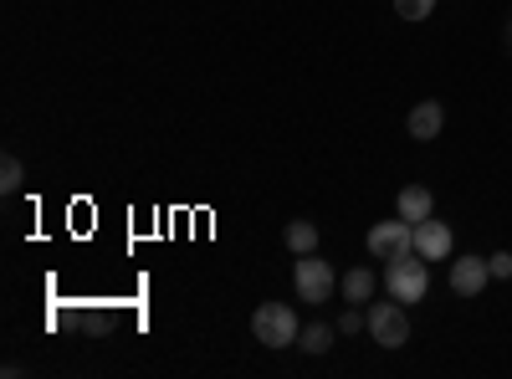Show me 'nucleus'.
<instances>
[{
  "label": "nucleus",
  "mask_w": 512,
  "mask_h": 379,
  "mask_svg": "<svg viewBox=\"0 0 512 379\" xmlns=\"http://www.w3.org/2000/svg\"><path fill=\"white\" fill-rule=\"evenodd\" d=\"M395 210L415 226V221H425V216H436V200H431V190H425V185H405L400 200H395Z\"/></svg>",
  "instance_id": "9"
},
{
  "label": "nucleus",
  "mask_w": 512,
  "mask_h": 379,
  "mask_svg": "<svg viewBox=\"0 0 512 379\" xmlns=\"http://www.w3.org/2000/svg\"><path fill=\"white\" fill-rule=\"evenodd\" d=\"M384 287H390V298H400V303H420L425 287H431V267H425L420 251H405V257L384 262Z\"/></svg>",
  "instance_id": "1"
},
{
  "label": "nucleus",
  "mask_w": 512,
  "mask_h": 379,
  "mask_svg": "<svg viewBox=\"0 0 512 379\" xmlns=\"http://www.w3.org/2000/svg\"><path fill=\"white\" fill-rule=\"evenodd\" d=\"M487 267H492L497 282H507V277H512V251H497V257H487Z\"/></svg>",
  "instance_id": "15"
},
{
  "label": "nucleus",
  "mask_w": 512,
  "mask_h": 379,
  "mask_svg": "<svg viewBox=\"0 0 512 379\" xmlns=\"http://www.w3.org/2000/svg\"><path fill=\"white\" fill-rule=\"evenodd\" d=\"M395 11H400V21H425L436 11V0H395Z\"/></svg>",
  "instance_id": "14"
},
{
  "label": "nucleus",
  "mask_w": 512,
  "mask_h": 379,
  "mask_svg": "<svg viewBox=\"0 0 512 379\" xmlns=\"http://www.w3.org/2000/svg\"><path fill=\"white\" fill-rule=\"evenodd\" d=\"M338 292H344L349 303H369V298H374V272H369V267H354V272H344Z\"/></svg>",
  "instance_id": "10"
},
{
  "label": "nucleus",
  "mask_w": 512,
  "mask_h": 379,
  "mask_svg": "<svg viewBox=\"0 0 512 379\" xmlns=\"http://www.w3.org/2000/svg\"><path fill=\"white\" fill-rule=\"evenodd\" d=\"M405 129H410V139H420V144H425V139H441V129H446V108H441V103H415Z\"/></svg>",
  "instance_id": "8"
},
{
  "label": "nucleus",
  "mask_w": 512,
  "mask_h": 379,
  "mask_svg": "<svg viewBox=\"0 0 512 379\" xmlns=\"http://www.w3.org/2000/svg\"><path fill=\"white\" fill-rule=\"evenodd\" d=\"M507 41H512V26H507Z\"/></svg>",
  "instance_id": "16"
},
{
  "label": "nucleus",
  "mask_w": 512,
  "mask_h": 379,
  "mask_svg": "<svg viewBox=\"0 0 512 379\" xmlns=\"http://www.w3.org/2000/svg\"><path fill=\"white\" fill-rule=\"evenodd\" d=\"M405 251H415V226L400 216V221H379L374 231H369V257H379V262H395V257H405Z\"/></svg>",
  "instance_id": "5"
},
{
  "label": "nucleus",
  "mask_w": 512,
  "mask_h": 379,
  "mask_svg": "<svg viewBox=\"0 0 512 379\" xmlns=\"http://www.w3.org/2000/svg\"><path fill=\"white\" fill-rule=\"evenodd\" d=\"M287 251H297V257H303V251H318V226L313 221H292L287 226Z\"/></svg>",
  "instance_id": "12"
},
{
  "label": "nucleus",
  "mask_w": 512,
  "mask_h": 379,
  "mask_svg": "<svg viewBox=\"0 0 512 379\" xmlns=\"http://www.w3.org/2000/svg\"><path fill=\"white\" fill-rule=\"evenodd\" d=\"M292 287H297V298H303V303H328L338 277H333L328 262H318V251H303L297 267H292Z\"/></svg>",
  "instance_id": "4"
},
{
  "label": "nucleus",
  "mask_w": 512,
  "mask_h": 379,
  "mask_svg": "<svg viewBox=\"0 0 512 379\" xmlns=\"http://www.w3.org/2000/svg\"><path fill=\"white\" fill-rule=\"evenodd\" d=\"M21 180H26L21 159H16V154H6V164H0V190H6V195H16V190H21Z\"/></svg>",
  "instance_id": "13"
},
{
  "label": "nucleus",
  "mask_w": 512,
  "mask_h": 379,
  "mask_svg": "<svg viewBox=\"0 0 512 379\" xmlns=\"http://www.w3.org/2000/svg\"><path fill=\"white\" fill-rule=\"evenodd\" d=\"M333 323H308L303 333H297V349H308V354H328L333 349Z\"/></svg>",
  "instance_id": "11"
},
{
  "label": "nucleus",
  "mask_w": 512,
  "mask_h": 379,
  "mask_svg": "<svg viewBox=\"0 0 512 379\" xmlns=\"http://www.w3.org/2000/svg\"><path fill=\"white\" fill-rule=\"evenodd\" d=\"M451 246H456V236H451L446 221H436V216L415 221V251H420L425 262H446V257H451Z\"/></svg>",
  "instance_id": "6"
},
{
  "label": "nucleus",
  "mask_w": 512,
  "mask_h": 379,
  "mask_svg": "<svg viewBox=\"0 0 512 379\" xmlns=\"http://www.w3.org/2000/svg\"><path fill=\"white\" fill-rule=\"evenodd\" d=\"M487 282H492V267H487L482 257H461V262H451V292H456V298H477Z\"/></svg>",
  "instance_id": "7"
},
{
  "label": "nucleus",
  "mask_w": 512,
  "mask_h": 379,
  "mask_svg": "<svg viewBox=\"0 0 512 379\" xmlns=\"http://www.w3.org/2000/svg\"><path fill=\"white\" fill-rule=\"evenodd\" d=\"M364 328H369V339H374L379 349L410 344V318H405V303H400V298H395V303H374V308L364 313Z\"/></svg>",
  "instance_id": "3"
},
{
  "label": "nucleus",
  "mask_w": 512,
  "mask_h": 379,
  "mask_svg": "<svg viewBox=\"0 0 512 379\" xmlns=\"http://www.w3.org/2000/svg\"><path fill=\"white\" fill-rule=\"evenodd\" d=\"M251 333H256V344H267V349H287V344H297V313L287 308V303H262L251 313Z\"/></svg>",
  "instance_id": "2"
}]
</instances>
